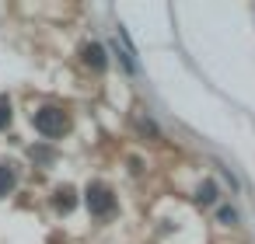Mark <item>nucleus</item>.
<instances>
[{
    "mask_svg": "<svg viewBox=\"0 0 255 244\" xmlns=\"http://www.w3.org/2000/svg\"><path fill=\"white\" fill-rule=\"evenodd\" d=\"M32 122H35V129H39L46 140H53V136H63V129H67V115H63L60 108H53V105L39 108V112L32 115Z\"/></svg>",
    "mask_w": 255,
    "mask_h": 244,
    "instance_id": "obj_1",
    "label": "nucleus"
},
{
    "mask_svg": "<svg viewBox=\"0 0 255 244\" xmlns=\"http://www.w3.org/2000/svg\"><path fill=\"white\" fill-rule=\"evenodd\" d=\"M88 209L95 213V216H109L112 209H116V195H112V188L109 185H102V181H95V185H88Z\"/></svg>",
    "mask_w": 255,
    "mask_h": 244,
    "instance_id": "obj_2",
    "label": "nucleus"
},
{
    "mask_svg": "<svg viewBox=\"0 0 255 244\" xmlns=\"http://www.w3.org/2000/svg\"><path fill=\"white\" fill-rule=\"evenodd\" d=\"M84 63H88L91 70H105V63H109V60H105V49H102L98 42H88V46H84Z\"/></svg>",
    "mask_w": 255,
    "mask_h": 244,
    "instance_id": "obj_3",
    "label": "nucleus"
},
{
    "mask_svg": "<svg viewBox=\"0 0 255 244\" xmlns=\"http://www.w3.org/2000/svg\"><path fill=\"white\" fill-rule=\"evenodd\" d=\"M14 188V167L11 164H0V195H7Z\"/></svg>",
    "mask_w": 255,
    "mask_h": 244,
    "instance_id": "obj_4",
    "label": "nucleus"
},
{
    "mask_svg": "<svg viewBox=\"0 0 255 244\" xmlns=\"http://www.w3.org/2000/svg\"><path fill=\"white\" fill-rule=\"evenodd\" d=\"M53 206L67 213V209L74 206V188H60V192H56V199H53Z\"/></svg>",
    "mask_w": 255,
    "mask_h": 244,
    "instance_id": "obj_5",
    "label": "nucleus"
},
{
    "mask_svg": "<svg viewBox=\"0 0 255 244\" xmlns=\"http://www.w3.org/2000/svg\"><path fill=\"white\" fill-rule=\"evenodd\" d=\"M7 122H11V101H7V94H0V129Z\"/></svg>",
    "mask_w": 255,
    "mask_h": 244,
    "instance_id": "obj_6",
    "label": "nucleus"
},
{
    "mask_svg": "<svg viewBox=\"0 0 255 244\" xmlns=\"http://www.w3.org/2000/svg\"><path fill=\"white\" fill-rule=\"evenodd\" d=\"M213 195H217L213 185H203V188H199V202H213Z\"/></svg>",
    "mask_w": 255,
    "mask_h": 244,
    "instance_id": "obj_7",
    "label": "nucleus"
},
{
    "mask_svg": "<svg viewBox=\"0 0 255 244\" xmlns=\"http://www.w3.org/2000/svg\"><path fill=\"white\" fill-rule=\"evenodd\" d=\"M220 220H224V223H234L238 213H234V209H220Z\"/></svg>",
    "mask_w": 255,
    "mask_h": 244,
    "instance_id": "obj_8",
    "label": "nucleus"
}]
</instances>
